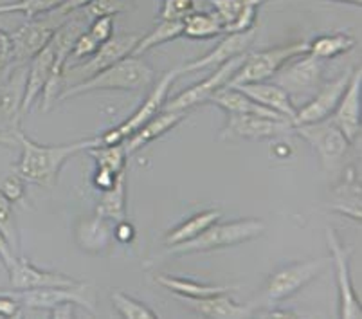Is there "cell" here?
<instances>
[{
	"instance_id": "ac0fdd59",
	"label": "cell",
	"mask_w": 362,
	"mask_h": 319,
	"mask_svg": "<svg viewBox=\"0 0 362 319\" xmlns=\"http://www.w3.org/2000/svg\"><path fill=\"white\" fill-rule=\"evenodd\" d=\"M361 98H362V71L355 69L346 91L342 94L337 108L330 116V121L341 130L351 144L361 137Z\"/></svg>"
},
{
	"instance_id": "836d02e7",
	"label": "cell",
	"mask_w": 362,
	"mask_h": 319,
	"mask_svg": "<svg viewBox=\"0 0 362 319\" xmlns=\"http://www.w3.org/2000/svg\"><path fill=\"white\" fill-rule=\"evenodd\" d=\"M256 2L263 4L265 0H209V4L215 9V15L222 22L223 33H227V29L238 21L242 13L251 4H256Z\"/></svg>"
},
{
	"instance_id": "816d5d0a",
	"label": "cell",
	"mask_w": 362,
	"mask_h": 319,
	"mask_svg": "<svg viewBox=\"0 0 362 319\" xmlns=\"http://www.w3.org/2000/svg\"><path fill=\"white\" fill-rule=\"evenodd\" d=\"M332 2H341V4L358 6V8H361V4H362V0H332Z\"/></svg>"
},
{
	"instance_id": "ba28073f",
	"label": "cell",
	"mask_w": 362,
	"mask_h": 319,
	"mask_svg": "<svg viewBox=\"0 0 362 319\" xmlns=\"http://www.w3.org/2000/svg\"><path fill=\"white\" fill-rule=\"evenodd\" d=\"M294 132L310 144L327 170H334L341 164L351 144L346 136L332 123L330 117L317 123L294 124Z\"/></svg>"
},
{
	"instance_id": "52a82bcc",
	"label": "cell",
	"mask_w": 362,
	"mask_h": 319,
	"mask_svg": "<svg viewBox=\"0 0 362 319\" xmlns=\"http://www.w3.org/2000/svg\"><path fill=\"white\" fill-rule=\"evenodd\" d=\"M69 16L71 15H65V13L54 9V11L47 13V15L31 18V21L22 24L18 29L9 33L13 40V49H15V62H13V65L28 64L36 52H40L49 44L56 29L60 28Z\"/></svg>"
},
{
	"instance_id": "e0dca14e",
	"label": "cell",
	"mask_w": 362,
	"mask_h": 319,
	"mask_svg": "<svg viewBox=\"0 0 362 319\" xmlns=\"http://www.w3.org/2000/svg\"><path fill=\"white\" fill-rule=\"evenodd\" d=\"M256 40V29H249V31L243 33H227L222 40L207 52V54L200 56L197 60L187 62L180 69V74L184 72H195L202 71V69L209 67H220L226 62L233 60V58H238V56L247 54V51L251 49V45L255 44Z\"/></svg>"
},
{
	"instance_id": "d4e9b609",
	"label": "cell",
	"mask_w": 362,
	"mask_h": 319,
	"mask_svg": "<svg viewBox=\"0 0 362 319\" xmlns=\"http://www.w3.org/2000/svg\"><path fill=\"white\" fill-rule=\"evenodd\" d=\"M110 224L116 222L100 215L81 220L76 228V240L80 243V248L90 253H100L101 249L107 248L110 238H114V226Z\"/></svg>"
},
{
	"instance_id": "1f68e13d",
	"label": "cell",
	"mask_w": 362,
	"mask_h": 319,
	"mask_svg": "<svg viewBox=\"0 0 362 319\" xmlns=\"http://www.w3.org/2000/svg\"><path fill=\"white\" fill-rule=\"evenodd\" d=\"M88 156L96 161V166L101 170H108V172L119 173L124 172L128 161V153L124 150L123 143L119 144H98V146H92L87 150Z\"/></svg>"
},
{
	"instance_id": "cb8c5ba5",
	"label": "cell",
	"mask_w": 362,
	"mask_h": 319,
	"mask_svg": "<svg viewBox=\"0 0 362 319\" xmlns=\"http://www.w3.org/2000/svg\"><path fill=\"white\" fill-rule=\"evenodd\" d=\"M207 103H213L216 107L222 108L227 114H249V116H262V117H272V120H285L276 112L269 110L263 105L256 103L255 100L243 94L242 91L233 87H222L209 98Z\"/></svg>"
},
{
	"instance_id": "c3c4849f",
	"label": "cell",
	"mask_w": 362,
	"mask_h": 319,
	"mask_svg": "<svg viewBox=\"0 0 362 319\" xmlns=\"http://www.w3.org/2000/svg\"><path fill=\"white\" fill-rule=\"evenodd\" d=\"M92 0H65L64 4L58 8V11L65 13V15H72L74 11H80V9H83L85 6L90 4Z\"/></svg>"
},
{
	"instance_id": "7402d4cb",
	"label": "cell",
	"mask_w": 362,
	"mask_h": 319,
	"mask_svg": "<svg viewBox=\"0 0 362 319\" xmlns=\"http://www.w3.org/2000/svg\"><path fill=\"white\" fill-rule=\"evenodd\" d=\"M242 91L243 94L255 100L256 103L263 105L269 110L276 112L281 117H285L287 121H291L294 124L296 114H298V107L294 105V101L291 100V96L287 94V91L283 87H279L278 83H267V81H258V83H245L238 85V87H233Z\"/></svg>"
},
{
	"instance_id": "f35d334b",
	"label": "cell",
	"mask_w": 362,
	"mask_h": 319,
	"mask_svg": "<svg viewBox=\"0 0 362 319\" xmlns=\"http://www.w3.org/2000/svg\"><path fill=\"white\" fill-rule=\"evenodd\" d=\"M100 45H101L100 42H98L96 38H94V36L85 29V31L74 40V45H72L71 52H69V58H72V60L90 58V56L98 51Z\"/></svg>"
},
{
	"instance_id": "bcb514c9",
	"label": "cell",
	"mask_w": 362,
	"mask_h": 319,
	"mask_svg": "<svg viewBox=\"0 0 362 319\" xmlns=\"http://www.w3.org/2000/svg\"><path fill=\"white\" fill-rule=\"evenodd\" d=\"M76 307L78 305L72 303V301H65V303L56 305L49 311L51 318H60V319H67V318H76Z\"/></svg>"
},
{
	"instance_id": "d590c367",
	"label": "cell",
	"mask_w": 362,
	"mask_h": 319,
	"mask_svg": "<svg viewBox=\"0 0 362 319\" xmlns=\"http://www.w3.org/2000/svg\"><path fill=\"white\" fill-rule=\"evenodd\" d=\"M134 4L136 0H92L81 11L92 21L96 16H116L127 13L134 8Z\"/></svg>"
},
{
	"instance_id": "8fae6325",
	"label": "cell",
	"mask_w": 362,
	"mask_h": 319,
	"mask_svg": "<svg viewBox=\"0 0 362 319\" xmlns=\"http://www.w3.org/2000/svg\"><path fill=\"white\" fill-rule=\"evenodd\" d=\"M322 60H317L307 52L298 56V60L294 58L283 65L274 76L279 87L285 88L291 100L296 101L317 91L322 80Z\"/></svg>"
},
{
	"instance_id": "5b68a950",
	"label": "cell",
	"mask_w": 362,
	"mask_h": 319,
	"mask_svg": "<svg viewBox=\"0 0 362 319\" xmlns=\"http://www.w3.org/2000/svg\"><path fill=\"white\" fill-rule=\"evenodd\" d=\"M139 38L141 35H137V33L114 35L107 42H103L87 62H83V64H74L71 67L65 65L64 76H62L64 78V91L67 87H72V85L88 80V78H92L98 72L105 71V69H108L110 65L116 64V62L123 60L127 56H132Z\"/></svg>"
},
{
	"instance_id": "7c38bea8",
	"label": "cell",
	"mask_w": 362,
	"mask_h": 319,
	"mask_svg": "<svg viewBox=\"0 0 362 319\" xmlns=\"http://www.w3.org/2000/svg\"><path fill=\"white\" fill-rule=\"evenodd\" d=\"M327 242L332 253L335 272H337L339 289V318L342 319H361L362 308L361 299L355 292L350 274V251L342 245L334 228H327Z\"/></svg>"
},
{
	"instance_id": "b9f144b4",
	"label": "cell",
	"mask_w": 362,
	"mask_h": 319,
	"mask_svg": "<svg viewBox=\"0 0 362 319\" xmlns=\"http://www.w3.org/2000/svg\"><path fill=\"white\" fill-rule=\"evenodd\" d=\"M13 62H15V49H13L11 35L0 28V78L13 67Z\"/></svg>"
},
{
	"instance_id": "f1b7e54d",
	"label": "cell",
	"mask_w": 362,
	"mask_h": 319,
	"mask_svg": "<svg viewBox=\"0 0 362 319\" xmlns=\"http://www.w3.org/2000/svg\"><path fill=\"white\" fill-rule=\"evenodd\" d=\"M355 47V38L346 33H334V35H321L308 42V54L317 60H334L337 56L346 54Z\"/></svg>"
},
{
	"instance_id": "f907efd6",
	"label": "cell",
	"mask_w": 362,
	"mask_h": 319,
	"mask_svg": "<svg viewBox=\"0 0 362 319\" xmlns=\"http://www.w3.org/2000/svg\"><path fill=\"white\" fill-rule=\"evenodd\" d=\"M0 144L2 146H13V144H16V134L0 132Z\"/></svg>"
},
{
	"instance_id": "f6af8a7d",
	"label": "cell",
	"mask_w": 362,
	"mask_h": 319,
	"mask_svg": "<svg viewBox=\"0 0 362 319\" xmlns=\"http://www.w3.org/2000/svg\"><path fill=\"white\" fill-rule=\"evenodd\" d=\"M121 175V173H119ZM116 173L108 172V170H101V168H96V173H94V184H96L98 190H101V192H105V190H108V187H112L114 184H116L117 177Z\"/></svg>"
},
{
	"instance_id": "d6a6232c",
	"label": "cell",
	"mask_w": 362,
	"mask_h": 319,
	"mask_svg": "<svg viewBox=\"0 0 362 319\" xmlns=\"http://www.w3.org/2000/svg\"><path fill=\"white\" fill-rule=\"evenodd\" d=\"M65 0H13V2H2L0 4V15H15L21 13L28 21L36 16L47 15L60 8Z\"/></svg>"
},
{
	"instance_id": "7dc6e473",
	"label": "cell",
	"mask_w": 362,
	"mask_h": 319,
	"mask_svg": "<svg viewBox=\"0 0 362 319\" xmlns=\"http://www.w3.org/2000/svg\"><path fill=\"white\" fill-rule=\"evenodd\" d=\"M15 253H13V248L9 245V242L6 240V236L0 233V260H2V264L6 265V269L15 262Z\"/></svg>"
},
{
	"instance_id": "e575fe53",
	"label": "cell",
	"mask_w": 362,
	"mask_h": 319,
	"mask_svg": "<svg viewBox=\"0 0 362 319\" xmlns=\"http://www.w3.org/2000/svg\"><path fill=\"white\" fill-rule=\"evenodd\" d=\"M112 301H114V307H116V311L119 312L121 318H127V319L159 318V315L151 311L150 307H146L144 303H141V301H137V299L130 298V296L124 294V292H121V291L112 292Z\"/></svg>"
},
{
	"instance_id": "ffe728a7",
	"label": "cell",
	"mask_w": 362,
	"mask_h": 319,
	"mask_svg": "<svg viewBox=\"0 0 362 319\" xmlns=\"http://www.w3.org/2000/svg\"><path fill=\"white\" fill-rule=\"evenodd\" d=\"M54 60L56 49L54 44L49 40V44L40 52H36L31 60L28 62V83H25L24 100H22V114L24 116L25 112L31 108V105L42 96L45 83L49 81L52 69H54Z\"/></svg>"
},
{
	"instance_id": "db71d44e",
	"label": "cell",
	"mask_w": 362,
	"mask_h": 319,
	"mask_svg": "<svg viewBox=\"0 0 362 319\" xmlns=\"http://www.w3.org/2000/svg\"><path fill=\"white\" fill-rule=\"evenodd\" d=\"M265 2H267V0H265Z\"/></svg>"
},
{
	"instance_id": "ab89813d",
	"label": "cell",
	"mask_w": 362,
	"mask_h": 319,
	"mask_svg": "<svg viewBox=\"0 0 362 319\" xmlns=\"http://www.w3.org/2000/svg\"><path fill=\"white\" fill-rule=\"evenodd\" d=\"M0 193L6 197L11 204L21 202L25 197V180L21 175H9L8 179L2 180L0 184Z\"/></svg>"
},
{
	"instance_id": "4fadbf2b",
	"label": "cell",
	"mask_w": 362,
	"mask_h": 319,
	"mask_svg": "<svg viewBox=\"0 0 362 319\" xmlns=\"http://www.w3.org/2000/svg\"><path fill=\"white\" fill-rule=\"evenodd\" d=\"M294 132V124L287 120L249 116V114H227V123L220 132V139L262 141Z\"/></svg>"
},
{
	"instance_id": "f5cc1de1",
	"label": "cell",
	"mask_w": 362,
	"mask_h": 319,
	"mask_svg": "<svg viewBox=\"0 0 362 319\" xmlns=\"http://www.w3.org/2000/svg\"><path fill=\"white\" fill-rule=\"evenodd\" d=\"M195 2H197V6H202L204 2H206V0H195Z\"/></svg>"
},
{
	"instance_id": "4dcf8cb0",
	"label": "cell",
	"mask_w": 362,
	"mask_h": 319,
	"mask_svg": "<svg viewBox=\"0 0 362 319\" xmlns=\"http://www.w3.org/2000/svg\"><path fill=\"white\" fill-rule=\"evenodd\" d=\"M182 22L175 21H159V24L151 29L146 36H141L139 42H137L136 49L132 52V56H141L144 52L151 51L157 45L168 44L171 40H177L179 36H182Z\"/></svg>"
},
{
	"instance_id": "277c9868",
	"label": "cell",
	"mask_w": 362,
	"mask_h": 319,
	"mask_svg": "<svg viewBox=\"0 0 362 319\" xmlns=\"http://www.w3.org/2000/svg\"><path fill=\"white\" fill-rule=\"evenodd\" d=\"M308 52V42H294V44L279 45V47L265 49V51L245 54L238 71L233 74L227 87H238L245 83H258L274 78L276 72L291 60Z\"/></svg>"
},
{
	"instance_id": "3957f363",
	"label": "cell",
	"mask_w": 362,
	"mask_h": 319,
	"mask_svg": "<svg viewBox=\"0 0 362 319\" xmlns=\"http://www.w3.org/2000/svg\"><path fill=\"white\" fill-rule=\"evenodd\" d=\"M263 231H265V224L258 219L235 220L229 224L215 222L195 238L177 243V245H168L166 255H193V253L233 248V245L258 238L259 235H263Z\"/></svg>"
},
{
	"instance_id": "4316f807",
	"label": "cell",
	"mask_w": 362,
	"mask_h": 319,
	"mask_svg": "<svg viewBox=\"0 0 362 319\" xmlns=\"http://www.w3.org/2000/svg\"><path fill=\"white\" fill-rule=\"evenodd\" d=\"M222 211L220 209H206V211H200L197 215H193L192 219L184 220L180 226H177L175 229H171L170 233L164 238L166 245H177V243L187 242V240L195 238L200 233L206 231L209 226H213L215 222H218Z\"/></svg>"
},
{
	"instance_id": "7a4b0ae2",
	"label": "cell",
	"mask_w": 362,
	"mask_h": 319,
	"mask_svg": "<svg viewBox=\"0 0 362 319\" xmlns=\"http://www.w3.org/2000/svg\"><path fill=\"white\" fill-rule=\"evenodd\" d=\"M153 81H156V72L141 56H127L88 80L65 88L58 98V103L69 98L98 91H141L151 87Z\"/></svg>"
},
{
	"instance_id": "ee69618b",
	"label": "cell",
	"mask_w": 362,
	"mask_h": 319,
	"mask_svg": "<svg viewBox=\"0 0 362 319\" xmlns=\"http://www.w3.org/2000/svg\"><path fill=\"white\" fill-rule=\"evenodd\" d=\"M136 236V229L130 222H127V219L119 220V222L114 224V238L121 243H128L134 240Z\"/></svg>"
},
{
	"instance_id": "44dd1931",
	"label": "cell",
	"mask_w": 362,
	"mask_h": 319,
	"mask_svg": "<svg viewBox=\"0 0 362 319\" xmlns=\"http://www.w3.org/2000/svg\"><path fill=\"white\" fill-rule=\"evenodd\" d=\"M189 112L192 110H160L156 117H151L146 124H143L136 134H132L124 141L123 146L127 150L128 157L132 153L139 152L141 148L148 146V144L153 143L159 137H163L164 134H168L175 127H179L186 120Z\"/></svg>"
},
{
	"instance_id": "5bb4252c",
	"label": "cell",
	"mask_w": 362,
	"mask_h": 319,
	"mask_svg": "<svg viewBox=\"0 0 362 319\" xmlns=\"http://www.w3.org/2000/svg\"><path fill=\"white\" fill-rule=\"evenodd\" d=\"M25 83H28V64L13 65L11 72L0 78V132H21Z\"/></svg>"
},
{
	"instance_id": "2e32d148",
	"label": "cell",
	"mask_w": 362,
	"mask_h": 319,
	"mask_svg": "<svg viewBox=\"0 0 362 319\" xmlns=\"http://www.w3.org/2000/svg\"><path fill=\"white\" fill-rule=\"evenodd\" d=\"M351 74H354V69H348L344 74L319 87L314 96L303 105L301 108H298L294 124H308L328 120L334 114L335 108H337L344 91H346Z\"/></svg>"
},
{
	"instance_id": "f546056e",
	"label": "cell",
	"mask_w": 362,
	"mask_h": 319,
	"mask_svg": "<svg viewBox=\"0 0 362 319\" xmlns=\"http://www.w3.org/2000/svg\"><path fill=\"white\" fill-rule=\"evenodd\" d=\"M182 28V36H187L192 40H207V38H215L223 33L218 16L215 13L200 11V9H195L192 15L184 18Z\"/></svg>"
},
{
	"instance_id": "60d3db41",
	"label": "cell",
	"mask_w": 362,
	"mask_h": 319,
	"mask_svg": "<svg viewBox=\"0 0 362 319\" xmlns=\"http://www.w3.org/2000/svg\"><path fill=\"white\" fill-rule=\"evenodd\" d=\"M87 31L96 38L100 44L114 36V16H96L88 22Z\"/></svg>"
},
{
	"instance_id": "74e56055",
	"label": "cell",
	"mask_w": 362,
	"mask_h": 319,
	"mask_svg": "<svg viewBox=\"0 0 362 319\" xmlns=\"http://www.w3.org/2000/svg\"><path fill=\"white\" fill-rule=\"evenodd\" d=\"M0 233L6 236L11 248L18 245V228H16L13 204L0 193Z\"/></svg>"
},
{
	"instance_id": "6da1fadb",
	"label": "cell",
	"mask_w": 362,
	"mask_h": 319,
	"mask_svg": "<svg viewBox=\"0 0 362 319\" xmlns=\"http://www.w3.org/2000/svg\"><path fill=\"white\" fill-rule=\"evenodd\" d=\"M16 144H21L22 148L21 159L15 164L16 175H21L29 184L52 190L58 184L65 163L76 153L87 152L88 148L98 146L100 141L98 137H92L76 143L40 144L29 139L21 130L16 132Z\"/></svg>"
},
{
	"instance_id": "30bf717a",
	"label": "cell",
	"mask_w": 362,
	"mask_h": 319,
	"mask_svg": "<svg viewBox=\"0 0 362 319\" xmlns=\"http://www.w3.org/2000/svg\"><path fill=\"white\" fill-rule=\"evenodd\" d=\"M15 298L22 307L33 308V311H51L56 305L72 301L80 305L90 314H96V298L88 285L80 284L76 287H44V289H28V291H15Z\"/></svg>"
},
{
	"instance_id": "9c48e42d",
	"label": "cell",
	"mask_w": 362,
	"mask_h": 319,
	"mask_svg": "<svg viewBox=\"0 0 362 319\" xmlns=\"http://www.w3.org/2000/svg\"><path fill=\"white\" fill-rule=\"evenodd\" d=\"M327 264L328 258H317L279 269L267 282L263 299L267 303H278V301L291 298L296 292L307 287L312 279L317 278L322 269L327 267Z\"/></svg>"
},
{
	"instance_id": "681fc988",
	"label": "cell",
	"mask_w": 362,
	"mask_h": 319,
	"mask_svg": "<svg viewBox=\"0 0 362 319\" xmlns=\"http://www.w3.org/2000/svg\"><path fill=\"white\" fill-rule=\"evenodd\" d=\"M263 318H299V315L288 311H269L263 314Z\"/></svg>"
},
{
	"instance_id": "d6986e66",
	"label": "cell",
	"mask_w": 362,
	"mask_h": 319,
	"mask_svg": "<svg viewBox=\"0 0 362 319\" xmlns=\"http://www.w3.org/2000/svg\"><path fill=\"white\" fill-rule=\"evenodd\" d=\"M9 284L15 291H28V289L44 287H76L80 282L62 274V272L42 271L33 265L28 258H15L8 267Z\"/></svg>"
},
{
	"instance_id": "9a60e30c",
	"label": "cell",
	"mask_w": 362,
	"mask_h": 319,
	"mask_svg": "<svg viewBox=\"0 0 362 319\" xmlns=\"http://www.w3.org/2000/svg\"><path fill=\"white\" fill-rule=\"evenodd\" d=\"M243 58H245V54L238 56V58H233V60L226 62L223 65L216 67V71L213 72L211 76L206 78V80L200 81V83L193 85L192 88L180 92L179 96L168 100L166 103H164L163 110H193V108L199 107V105L207 103L209 98H211L218 88L226 87V85L229 83L233 74H235V72L238 71L240 65H242Z\"/></svg>"
},
{
	"instance_id": "8992f818",
	"label": "cell",
	"mask_w": 362,
	"mask_h": 319,
	"mask_svg": "<svg viewBox=\"0 0 362 319\" xmlns=\"http://www.w3.org/2000/svg\"><path fill=\"white\" fill-rule=\"evenodd\" d=\"M180 76V69H173V71H168L156 85L150 91L148 98L144 100V103L137 108L134 114H132L128 120H124L123 123L117 124V127L110 128L105 134L98 136L100 144H119L124 143L132 134H136L143 124H146L151 117H156L160 110H163L164 103H166L168 92L171 91V85L175 83L177 78Z\"/></svg>"
},
{
	"instance_id": "484cf974",
	"label": "cell",
	"mask_w": 362,
	"mask_h": 319,
	"mask_svg": "<svg viewBox=\"0 0 362 319\" xmlns=\"http://www.w3.org/2000/svg\"><path fill=\"white\" fill-rule=\"evenodd\" d=\"M157 285L168 289L177 298H206V296L222 294V292H231L233 287L227 285H211V284H200L195 279L180 278V276L171 274H157L153 278Z\"/></svg>"
},
{
	"instance_id": "8d00e7d4",
	"label": "cell",
	"mask_w": 362,
	"mask_h": 319,
	"mask_svg": "<svg viewBox=\"0 0 362 319\" xmlns=\"http://www.w3.org/2000/svg\"><path fill=\"white\" fill-rule=\"evenodd\" d=\"M195 9H199L195 0H163L159 9V21L182 22Z\"/></svg>"
},
{
	"instance_id": "603a6c76",
	"label": "cell",
	"mask_w": 362,
	"mask_h": 319,
	"mask_svg": "<svg viewBox=\"0 0 362 319\" xmlns=\"http://www.w3.org/2000/svg\"><path fill=\"white\" fill-rule=\"evenodd\" d=\"M187 305L189 308L197 312V314L204 315V318L213 319H243L252 318V307L249 305H238L235 303L227 292L222 294L206 296V298H179Z\"/></svg>"
},
{
	"instance_id": "7bdbcfd3",
	"label": "cell",
	"mask_w": 362,
	"mask_h": 319,
	"mask_svg": "<svg viewBox=\"0 0 362 319\" xmlns=\"http://www.w3.org/2000/svg\"><path fill=\"white\" fill-rule=\"evenodd\" d=\"M22 305L15 298V289L9 294H0V315L2 318H21Z\"/></svg>"
},
{
	"instance_id": "83f0119b",
	"label": "cell",
	"mask_w": 362,
	"mask_h": 319,
	"mask_svg": "<svg viewBox=\"0 0 362 319\" xmlns=\"http://www.w3.org/2000/svg\"><path fill=\"white\" fill-rule=\"evenodd\" d=\"M96 215L112 222L127 219V175L124 172L117 177L114 186L103 192L100 204L96 206Z\"/></svg>"
}]
</instances>
